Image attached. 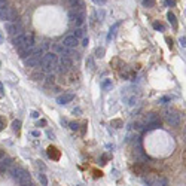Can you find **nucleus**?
<instances>
[{"label": "nucleus", "instance_id": "obj_1", "mask_svg": "<svg viewBox=\"0 0 186 186\" xmlns=\"http://www.w3.org/2000/svg\"><path fill=\"white\" fill-rule=\"evenodd\" d=\"M39 66L42 67V71H46V73H51V71L57 70V67H58V57H57V54H54V52L43 54Z\"/></svg>", "mask_w": 186, "mask_h": 186}, {"label": "nucleus", "instance_id": "obj_2", "mask_svg": "<svg viewBox=\"0 0 186 186\" xmlns=\"http://www.w3.org/2000/svg\"><path fill=\"white\" fill-rule=\"evenodd\" d=\"M11 176L15 179V180L19 183V186H27L31 180H30V174L27 171H25L24 168L21 167H15V168H12L11 171Z\"/></svg>", "mask_w": 186, "mask_h": 186}, {"label": "nucleus", "instance_id": "obj_3", "mask_svg": "<svg viewBox=\"0 0 186 186\" xmlns=\"http://www.w3.org/2000/svg\"><path fill=\"white\" fill-rule=\"evenodd\" d=\"M42 57H43V49L34 48V51L31 52V55H28V58L25 60V66H27V67H39Z\"/></svg>", "mask_w": 186, "mask_h": 186}, {"label": "nucleus", "instance_id": "obj_4", "mask_svg": "<svg viewBox=\"0 0 186 186\" xmlns=\"http://www.w3.org/2000/svg\"><path fill=\"white\" fill-rule=\"evenodd\" d=\"M6 30H8V33L11 36H18V34H23V24L19 21H15L14 24L11 23H6L5 24Z\"/></svg>", "mask_w": 186, "mask_h": 186}, {"label": "nucleus", "instance_id": "obj_5", "mask_svg": "<svg viewBox=\"0 0 186 186\" xmlns=\"http://www.w3.org/2000/svg\"><path fill=\"white\" fill-rule=\"evenodd\" d=\"M165 119H167V124L171 125V127H177V125L180 124V115H179L177 112H167Z\"/></svg>", "mask_w": 186, "mask_h": 186}, {"label": "nucleus", "instance_id": "obj_6", "mask_svg": "<svg viewBox=\"0 0 186 186\" xmlns=\"http://www.w3.org/2000/svg\"><path fill=\"white\" fill-rule=\"evenodd\" d=\"M79 43V40L73 36V34H69V36H66L64 37V40H63V46H66V48H69V49H73V48H76V45Z\"/></svg>", "mask_w": 186, "mask_h": 186}, {"label": "nucleus", "instance_id": "obj_7", "mask_svg": "<svg viewBox=\"0 0 186 186\" xmlns=\"http://www.w3.org/2000/svg\"><path fill=\"white\" fill-rule=\"evenodd\" d=\"M58 64H60V70L61 71H69L70 69H71V58H69V57H61L58 60Z\"/></svg>", "mask_w": 186, "mask_h": 186}, {"label": "nucleus", "instance_id": "obj_8", "mask_svg": "<svg viewBox=\"0 0 186 186\" xmlns=\"http://www.w3.org/2000/svg\"><path fill=\"white\" fill-rule=\"evenodd\" d=\"M12 165H14V161H12L11 158H8V156H3L2 159H0V171H2V173L8 171Z\"/></svg>", "mask_w": 186, "mask_h": 186}, {"label": "nucleus", "instance_id": "obj_9", "mask_svg": "<svg viewBox=\"0 0 186 186\" xmlns=\"http://www.w3.org/2000/svg\"><path fill=\"white\" fill-rule=\"evenodd\" d=\"M73 98H75V94H71V92H66V94L60 95L57 98V103L58 104H67V103L73 101Z\"/></svg>", "mask_w": 186, "mask_h": 186}, {"label": "nucleus", "instance_id": "obj_10", "mask_svg": "<svg viewBox=\"0 0 186 186\" xmlns=\"http://www.w3.org/2000/svg\"><path fill=\"white\" fill-rule=\"evenodd\" d=\"M12 43H14V46L17 49H21L23 48V45H24V33L23 34H18L14 37V40H12Z\"/></svg>", "mask_w": 186, "mask_h": 186}, {"label": "nucleus", "instance_id": "obj_11", "mask_svg": "<svg viewBox=\"0 0 186 186\" xmlns=\"http://www.w3.org/2000/svg\"><path fill=\"white\" fill-rule=\"evenodd\" d=\"M6 21H17V11L14 8L8 6V12H6Z\"/></svg>", "mask_w": 186, "mask_h": 186}, {"label": "nucleus", "instance_id": "obj_12", "mask_svg": "<svg viewBox=\"0 0 186 186\" xmlns=\"http://www.w3.org/2000/svg\"><path fill=\"white\" fill-rule=\"evenodd\" d=\"M146 125H149V124H156V122H161L159 121V116L156 113H148L146 115Z\"/></svg>", "mask_w": 186, "mask_h": 186}, {"label": "nucleus", "instance_id": "obj_13", "mask_svg": "<svg viewBox=\"0 0 186 186\" xmlns=\"http://www.w3.org/2000/svg\"><path fill=\"white\" fill-rule=\"evenodd\" d=\"M48 156L51 158V159H60V152H58V149L57 148H54V146H51V148H48Z\"/></svg>", "mask_w": 186, "mask_h": 186}, {"label": "nucleus", "instance_id": "obj_14", "mask_svg": "<svg viewBox=\"0 0 186 186\" xmlns=\"http://www.w3.org/2000/svg\"><path fill=\"white\" fill-rule=\"evenodd\" d=\"M30 77L33 79V81H36V82H42L45 79V75H43V71H34V73H31Z\"/></svg>", "mask_w": 186, "mask_h": 186}, {"label": "nucleus", "instance_id": "obj_15", "mask_svg": "<svg viewBox=\"0 0 186 186\" xmlns=\"http://www.w3.org/2000/svg\"><path fill=\"white\" fill-rule=\"evenodd\" d=\"M134 173L137 176H143V174H146V167L144 165H140V164H137V165H134Z\"/></svg>", "mask_w": 186, "mask_h": 186}, {"label": "nucleus", "instance_id": "obj_16", "mask_svg": "<svg viewBox=\"0 0 186 186\" xmlns=\"http://www.w3.org/2000/svg\"><path fill=\"white\" fill-rule=\"evenodd\" d=\"M167 19H168V23L173 25V28H177V19H176V15L173 14V12H168V14H167Z\"/></svg>", "mask_w": 186, "mask_h": 186}, {"label": "nucleus", "instance_id": "obj_17", "mask_svg": "<svg viewBox=\"0 0 186 186\" xmlns=\"http://www.w3.org/2000/svg\"><path fill=\"white\" fill-rule=\"evenodd\" d=\"M156 179H158V177H155L154 174H148V176L144 177V182L148 183L149 186H155V183H156Z\"/></svg>", "mask_w": 186, "mask_h": 186}, {"label": "nucleus", "instance_id": "obj_18", "mask_svg": "<svg viewBox=\"0 0 186 186\" xmlns=\"http://www.w3.org/2000/svg\"><path fill=\"white\" fill-rule=\"evenodd\" d=\"M100 85H101V88H103L104 91L112 89V81H110V79H104V81H103Z\"/></svg>", "mask_w": 186, "mask_h": 186}, {"label": "nucleus", "instance_id": "obj_19", "mask_svg": "<svg viewBox=\"0 0 186 186\" xmlns=\"http://www.w3.org/2000/svg\"><path fill=\"white\" fill-rule=\"evenodd\" d=\"M155 186H168V179H167V177H159V179H156Z\"/></svg>", "mask_w": 186, "mask_h": 186}, {"label": "nucleus", "instance_id": "obj_20", "mask_svg": "<svg viewBox=\"0 0 186 186\" xmlns=\"http://www.w3.org/2000/svg\"><path fill=\"white\" fill-rule=\"evenodd\" d=\"M86 67H88L91 71L95 70V64H94V60H92V57H88V58H86Z\"/></svg>", "mask_w": 186, "mask_h": 186}, {"label": "nucleus", "instance_id": "obj_21", "mask_svg": "<svg viewBox=\"0 0 186 186\" xmlns=\"http://www.w3.org/2000/svg\"><path fill=\"white\" fill-rule=\"evenodd\" d=\"M73 36H75V37L77 39V40H79V39H83V37H85V34H83V30H82L81 27H79V28H76V30H75V33H73Z\"/></svg>", "mask_w": 186, "mask_h": 186}, {"label": "nucleus", "instance_id": "obj_22", "mask_svg": "<svg viewBox=\"0 0 186 186\" xmlns=\"http://www.w3.org/2000/svg\"><path fill=\"white\" fill-rule=\"evenodd\" d=\"M104 54H106V49H104V48H100V46H98V48L95 49V54H94V55H95L97 58H103V57H104Z\"/></svg>", "mask_w": 186, "mask_h": 186}, {"label": "nucleus", "instance_id": "obj_23", "mask_svg": "<svg viewBox=\"0 0 186 186\" xmlns=\"http://www.w3.org/2000/svg\"><path fill=\"white\" fill-rule=\"evenodd\" d=\"M12 128H14V131H19V130H21V121H19V119L14 121V122H12Z\"/></svg>", "mask_w": 186, "mask_h": 186}, {"label": "nucleus", "instance_id": "obj_24", "mask_svg": "<svg viewBox=\"0 0 186 186\" xmlns=\"http://www.w3.org/2000/svg\"><path fill=\"white\" fill-rule=\"evenodd\" d=\"M39 182H40L42 186H48V179H46L45 174H39Z\"/></svg>", "mask_w": 186, "mask_h": 186}, {"label": "nucleus", "instance_id": "obj_25", "mask_svg": "<svg viewBox=\"0 0 186 186\" xmlns=\"http://www.w3.org/2000/svg\"><path fill=\"white\" fill-rule=\"evenodd\" d=\"M112 127L121 128V127H122V121H121V119H113V121H112Z\"/></svg>", "mask_w": 186, "mask_h": 186}, {"label": "nucleus", "instance_id": "obj_26", "mask_svg": "<svg viewBox=\"0 0 186 186\" xmlns=\"http://www.w3.org/2000/svg\"><path fill=\"white\" fill-rule=\"evenodd\" d=\"M161 127V122H156V124H149V125H146V130H156Z\"/></svg>", "mask_w": 186, "mask_h": 186}, {"label": "nucleus", "instance_id": "obj_27", "mask_svg": "<svg viewBox=\"0 0 186 186\" xmlns=\"http://www.w3.org/2000/svg\"><path fill=\"white\" fill-rule=\"evenodd\" d=\"M70 5L73 8H79V6H82V0H69Z\"/></svg>", "mask_w": 186, "mask_h": 186}, {"label": "nucleus", "instance_id": "obj_28", "mask_svg": "<svg viewBox=\"0 0 186 186\" xmlns=\"http://www.w3.org/2000/svg\"><path fill=\"white\" fill-rule=\"evenodd\" d=\"M154 5H155L154 0H143V6H144V8H152Z\"/></svg>", "mask_w": 186, "mask_h": 186}, {"label": "nucleus", "instance_id": "obj_29", "mask_svg": "<svg viewBox=\"0 0 186 186\" xmlns=\"http://www.w3.org/2000/svg\"><path fill=\"white\" fill-rule=\"evenodd\" d=\"M154 28L158 30V31H162V30H164V25H162L161 23H154Z\"/></svg>", "mask_w": 186, "mask_h": 186}, {"label": "nucleus", "instance_id": "obj_30", "mask_svg": "<svg viewBox=\"0 0 186 186\" xmlns=\"http://www.w3.org/2000/svg\"><path fill=\"white\" fill-rule=\"evenodd\" d=\"M69 125H70V130H73V131H77L79 130V124L77 122H70Z\"/></svg>", "mask_w": 186, "mask_h": 186}, {"label": "nucleus", "instance_id": "obj_31", "mask_svg": "<svg viewBox=\"0 0 186 186\" xmlns=\"http://www.w3.org/2000/svg\"><path fill=\"white\" fill-rule=\"evenodd\" d=\"M8 6V0H0V9H5Z\"/></svg>", "mask_w": 186, "mask_h": 186}, {"label": "nucleus", "instance_id": "obj_32", "mask_svg": "<svg viewBox=\"0 0 186 186\" xmlns=\"http://www.w3.org/2000/svg\"><path fill=\"white\" fill-rule=\"evenodd\" d=\"M46 79H48V81H46V83H54V81H55V76H54V75H51V76H48Z\"/></svg>", "mask_w": 186, "mask_h": 186}, {"label": "nucleus", "instance_id": "obj_33", "mask_svg": "<svg viewBox=\"0 0 186 186\" xmlns=\"http://www.w3.org/2000/svg\"><path fill=\"white\" fill-rule=\"evenodd\" d=\"M5 124H6V121H5V118H0V131H2V130L5 128Z\"/></svg>", "mask_w": 186, "mask_h": 186}, {"label": "nucleus", "instance_id": "obj_34", "mask_svg": "<svg viewBox=\"0 0 186 186\" xmlns=\"http://www.w3.org/2000/svg\"><path fill=\"white\" fill-rule=\"evenodd\" d=\"M167 101H170V98H168V97H162V98H159V103H167Z\"/></svg>", "mask_w": 186, "mask_h": 186}, {"label": "nucleus", "instance_id": "obj_35", "mask_svg": "<svg viewBox=\"0 0 186 186\" xmlns=\"http://www.w3.org/2000/svg\"><path fill=\"white\" fill-rule=\"evenodd\" d=\"M45 125H46V121H43V119L37 122V127H45Z\"/></svg>", "mask_w": 186, "mask_h": 186}, {"label": "nucleus", "instance_id": "obj_36", "mask_svg": "<svg viewBox=\"0 0 186 186\" xmlns=\"http://www.w3.org/2000/svg\"><path fill=\"white\" fill-rule=\"evenodd\" d=\"M94 3H97V5H104L106 3V0H92Z\"/></svg>", "mask_w": 186, "mask_h": 186}, {"label": "nucleus", "instance_id": "obj_37", "mask_svg": "<svg viewBox=\"0 0 186 186\" xmlns=\"http://www.w3.org/2000/svg\"><path fill=\"white\" fill-rule=\"evenodd\" d=\"M185 42H186V39H185V36H183V37H180V45H182V48H185V45H186Z\"/></svg>", "mask_w": 186, "mask_h": 186}, {"label": "nucleus", "instance_id": "obj_38", "mask_svg": "<svg viewBox=\"0 0 186 186\" xmlns=\"http://www.w3.org/2000/svg\"><path fill=\"white\" fill-rule=\"evenodd\" d=\"M88 43H89V40H88L86 37H83V39H82V45H83V46H86Z\"/></svg>", "mask_w": 186, "mask_h": 186}, {"label": "nucleus", "instance_id": "obj_39", "mask_svg": "<svg viewBox=\"0 0 186 186\" xmlns=\"http://www.w3.org/2000/svg\"><path fill=\"white\" fill-rule=\"evenodd\" d=\"M165 3L168 6H174V0H165Z\"/></svg>", "mask_w": 186, "mask_h": 186}, {"label": "nucleus", "instance_id": "obj_40", "mask_svg": "<svg viewBox=\"0 0 186 186\" xmlns=\"http://www.w3.org/2000/svg\"><path fill=\"white\" fill-rule=\"evenodd\" d=\"M31 118H39V113H37L36 110H33V112H31Z\"/></svg>", "mask_w": 186, "mask_h": 186}, {"label": "nucleus", "instance_id": "obj_41", "mask_svg": "<svg viewBox=\"0 0 186 186\" xmlns=\"http://www.w3.org/2000/svg\"><path fill=\"white\" fill-rule=\"evenodd\" d=\"M61 124H63V125H64V127H66V125H67L69 122H67V119H64V118H63V119H61Z\"/></svg>", "mask_w": 186, "mask_h": 186}, {"label": "nucleus", "instance_id": "obj_42", "mask_svg": "<svg viewBox=\"0 0 186 186\" xmlns=\"http://www.w3.org/2000/svg\"><path fill=\"white\" fill-rule=\"evenodd\" d=\"M0 95H3V83H0Z\"/></svg>", "mask_w": 186, "mask_h": 186}, {"label": "nucleus", "instance_id": "obj_43", "mask_svg": "<svg viewBox=\"0 0 186 186\" xmlns=\"http://www.w3.org/2000/svg\"><path fill=\"white\" fill-rule=\"evenodd\" d=\"M167 42H168V46H170V48H173V42H171V39H167Z\"/></svg>", "mask_w": 186, "mask_h": 186}, {"label": "nucleus", "instance_id": "obj_44", "mask_svg": "<svg viewBox=\"0 0 186 186\" xmlns=\"http://www.w3.org/2000/svg\"><path fill=\"white\" fill-rule=\"evenodd\" d=\"M3 43V36H2V31H0V45Z\"/></svg>", "mask_w": 186, "mask_h": 186}]
</instances>
